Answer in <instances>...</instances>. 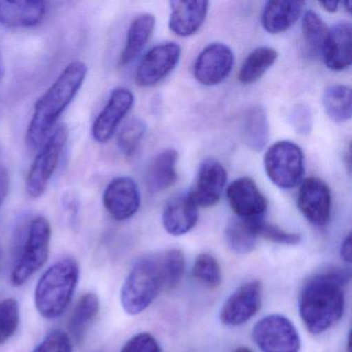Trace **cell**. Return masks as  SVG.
Here are the masks:
<instances>
[{
	"mask_svg": "<svg viewBox=\"0 0 352 352\" xmlns=\"http://www.w3.org/2000/svg\"><path fill=\"white\" fill-rule=\"evenodd\" d=\"M350 281V272L333 267L309 278L298 296L300 318L311 333L320 335L343 316L345 287Z\"/></svg>",
	"mask_w": 352,
	"mask_h": 352,
	"instance_id": "6da1fadb",
	"label": "cell"
},
{
	"mask_svg": "<svg viewBox=\"0 0 352 352\" xmlns=\"http://www.w3.org/2000/svg\"><path fill=\"white\" fill-rule=\"evenodd\" d=\"M87 74L88 67L85 63L73 61L38 98L26 131L25 141L30 149L41 147L48 139L56 127L57 121L84 85Z\"/></svg>",
	"mask_w": 352,
	"mask_h": 352,
	"instance_id": "7a4b0ae2",
	"label": "cell"
},
{
	"mask_svg": "<svg viewBox=\"0 0 352 352\" xmlns=\"http://www.w3.org/2000/svg\"><path fill=\"white\" fill-rule=\"evenodd\" d=\"M79 279L80 267L76 259H61L51 265L38 280L34 292V302L41 316L60 317L73 300Z\"/></svg>",
	"mask_w": 352,
	"mask_h": 352,
	"instance_id": "3957f363",
	"label": "cell"
},
{
	"mask_svg": "<svg viewBox=\"0 0 352 352\" xmlns=\"http://www.w3.org/2000/svg\"><path fill=\"white\" fill-rule=\"evenodd\" d=\"M164 290L160 253L147 254L135 261L120 292L122 308L129 315L144 312Z\"/></svg>",
	"mask_w": 352,
	"mask_h": 352,
	"instance_id": "277c9868",
	"label": "cell"
},
{
	"mask_svg": "<svg viewBox=\"0 0 352 352\" xmlns=\"http://www.w3.org/2000/svg\"><path fill=\"white\" fill-rule=\"evenodd\" d=\"M51 236L52 228L45 216L32 218L22 236V245L12 273L14 285H23L44 267L50 253Z\"/></svg>",
	"mask_w": 352,
	"mask_h": 352,
	"instance_id": "5b68a950",
	"label": "cell"
},
{
	"mask_svg": "<svg viewBox=\"0 0 352 352\" xmlns=\"http://www.w3.org/2000/svg\"><path fill=\"white\" fill-rule=\"evenodd\" d=\"M69 140V129L60 124L44 142L36 160L30 166L26 178L25 189L32 199H38L48 188L53 175L56 172L61 154Z\"/></svg>",
	"mask_w": 352,
	"mask_h": 352,
	"instance_id": "8992f818",
	"label": "cell"
},
{
	"mask_svg": "<svg viewBox=\"0 0 352 352\" xmlns=\"http://www.w3.org/2000/svg\"><path fill=\"white\" fill-rule=\"evenodd\" d=\"M270 180L282 189H292L302 180L305 157L300 146L289 141L273 144L263 160Z\"/></svg>",
	"mask_w": 352,
	"mask_h": 352,
	"instance_id": "52a82bcc",
	"label": "cell"
},
{
	"mask_svg": "<svg viewBox=\"0 0 352 352\" xmlns=\"http://www.w3.org/2000/svg\"><path fill=\"white\" fill-rule=\"evenodd\" d=\"M252 338L261 352H300V338L294 323L281 314L263 317L255 324Z\"/></svg>",
	"mask_w": 352,
	"mask_h": 352,
	"instance_id": "ba28073f",
	"label": "cell"
},
{
	"mask_svg": "<svg viewBox=\"0 0 352 352\" xmlns=\"http://www.w3.org/2000/svg\"><path fill=\"white\" fill-rule=\"evenodd\" d=\"M181 57V48L175 43H166L152 48L144 56L135 73V82L141 87H151L174 71Z\"/></svg>",
	"mask_w": 352,
	"mask_h": 352,
	"instance_id": "9c48e42d",
	"label": "cell"
},
{
	"mask_svg": "<svg viewBox=\"0 0 352 352\" xmlns=\"http://www.w3.org/2000/svg\"><path fill=\"white\" fill-rule=\"evenodd\" d=\"M102 203L113 219L117 221L131 219L141 207L139 186L129 177H117L107 185Z\"/></svg>",
	"mask_w": 352,
	"mask_h": 352,
	"instance_id": "30bf717a",
	"label": "cell"
},
{
	"mask_svg": "<svg viewBox=\"0 0 352 352\" xmlns=\"http://www.w3.org/2000/svg\"><path fill=\"white\" fill-rule=\"evenodd\" d=\"M234 63L232 49L222 43H213L206 47L195 60V79L205 86L218 85L228 77Z\"/></svg>",
	"mask_w": 352,
	"mask_h": 352,
	"instance_id": "8fae6325",
	"label": "cell"
},
{
	"mask_svg": "<svg viewBox=\"0 0 352 352\" xmlns=\"http://www.w3.org/2000/svg\"><path fill=\"white\" fill-rule=\"evenodd\" d=\"M133 104L135 96L131 90L123 87L116 88L92 124L91 135L94 141L100 144L110 141Z\"/></svg>",
	"mask_w": 352,
	"mask_h": 352,
	"instance_id": "7c38bea8",
	"label": "cell"
},
{
	"mask_svg": "<svg viewBox=\"0 0 352 352\" xmlns=\"http://www.w3.org/2000/svg\"><path fill=\"white\" fill-rule=\"evenodd\" d=\"M261 307V283L252 280L241 285L226 300L220 312V320L228 327H239L250 320Z\"/></svg>",
	"mask_w": 352,
	"mask_h": 352,
	"instance_id": "4fadbf2b",
	"label": "cell"
},
{
	"mask_svg": "<svg viewBox=\"0 0 352 352\" xmlns=\"http://www.w3.org/2000/svg\"><path fill=\"white\" fill-rule=\"evenodd\" d=\"M300 213L315 226H324L331 212V193L324 181L308 178L300 185L298 195Z\"/></svg>",
	"mask_w": 352,
	"mask_h": 352,
	"instance_id": "5bb4252c",
	"label": "cell"
},
{
	"mask_svg": "<svg viewBox=\"0 0 352 352\" xmlns=\"http://www.w3.org/2000/svg\"><path fill=\"white\" fill-rule=\"evenodd\" d=\"M228 174L218 160L208 158L199 166L195 186L188 192L197 207H213L226 188Z\"/></svg>",
	"mask_w": 352,
	"mask_h": 352,
	"instance_id": "9a60e30c",
	"label": "cell"
},
{
	"mask_svg": "<svg viewBox=\"0 0 352 352\" xmlns=\"http://www.w3.org/2000/svg\"><path fill=\"white\" fill-rule=\"evenodd\" d=\"M226 197L232 211L241 219H257L265 213L267 201L250 178L234 181L226 189Z\"/></svg>",
	"mask_w": 352,
	"mask_h": 352,
	"instance_id": "2e32d148",
	"label": "cell"
},
{
	"mask_svg": "<svg viewBox=\"0 0 352 352\" xmlns=\"http://www.w3.org/2000/svg\"><path fill=\"white\" fill-rule=\"evenodd\" d=\"M352 28L342 21L329 30L321 55L325 65L333 72H342L351 65Z\"/></svg>",
	"mask_w": 352,
	"mask_h": 352,
	"instance_id": "e0dca14e",
	"label": "cell"
},
{
	"mask_svg": "<svg viewBox=\"0 0 352 352\" xmlns=\"http://www.w3.org/2000/svg\"><path fill=\"white\" fill-rule=\"evenodd\" d=\"M199 211L188 193H181L168 201L162 213L164 230L179 236L190 232L197 226Z\"/></svg>",
	"mask_w": 352,
	"mask_h": 352,
	"instance_id": "ac0fdd59",
	"label": "cell"
},
{
	"mask_svg": "<svg viewBox=\"0 0 352 352\" xmlns=\"http://www.w3.org/2000/svg\"><path fill=\"white\" fill-rule=\"evenodd\" d=\"M170 30L181 38L193 36L207 17L208 1H172L170 3Z\"/></svg>",
	"mask_w": 352,
	"mask_h": 352,
	"instance_id": "d6986e66",
	"label": "cell"
},
{
	"mask_svg": "<svg viewBox=\"0 0 352 352\" xmlns=\"http://www.w3.org/2000/svg\"><path fill=\"white\" fill-rule=\"evenodd\" d=\"M44 1H0V24L9 28H34L46 17Z\"/></svg>",
	"mask_w": 352,
	"mask_h": 352,
	"instance_id": "ffe728a7",
	"label": "cell"
},
{
	"mask_svg": "<svg viewBox=\"0 0 352 352\" xmlns=\"http://www.w3.org/2000/svg\"><path fill=\"white\" fill-rule=\"evenodd\" d=\"M304 7V1H267L261 13V24L269 34H282L298 21Z\"/></svg>",
	"mask_w": 352,
	"mask_h": 352,
	"instance_id": "44dd1931",
	"label": "cell"
},
{
	"mask_svg": "<svg viewBox=\"0 0 352 352\" xmlns=\"http://www.w3.org/2000/svg\"><path fill=\"white\" fill-rule=\"evenodd\" d=\"M178 160L179 154L176 150L166 149L152 160L146 175L148 190L152 195L162 192L176 183Z\"/></svg>",
	"mask_w": 352,
	"mask_h": 352,
	"instance_id": "7402d4cb",
	"label": "cell"
},
{
	"mask_svg": "<svg viewBox=\"0 0 352 352\" xmlns=\"http://www.w3.org/2000/svg\"><path fill=\"white\" fill-rule=\"evenodd\" d=\"M155 16L145 13L137 16L127 30L125 46L120 56V65H129L143 51L155 28Z\"/></svg>",
	"mask_w": 352,
	"mask_h": 352,
	"instance_id": "603a6c76",
	"label": "cell"
},
{
	"mask_svg": "<svg viewBox=\"0 0 352 352\" xmlns=\"http://www.w3.org/2000/svg\"><path fill=\"white\" fill-rule=\"evenodd\" d=\"M100 308V298L94 292H87L79 298L67 323L74 341L82 343L94 319L98 317Z\"/></svg>",
	"mask_w": 352,
	"mask_h": 352,
	"instance_id": "cb8c5ba5",
	"label": "cell"
},
{
	"mask_svg": "<svg viewBox=\"0 0 352 352\" xmlns=\"http://www.w3.org/2000/svg\"><path fill=\"white\" fill-rule=\"evenodd\" d=\"M242 135L247 147L261 152L269 142L270 124L267 112L261 106H253L245 113Z\"/></svg>",
	"mask_w": 352,
	"mask_h": 352,
	"instance_id": "d4e9b609",
	"label": "cell"
},
{
	"mask_svg": "<svg viewBox=\"0 0 352 352\" xmlns=\"http://www.w3.org/2000/svg\"><path fill=\"white\" fill-rule=\"evenodd\" d=\"M278 53L270 47L254 49L245 59L239 72V81L245 85H250L258 81L276 63Z\"/></svg>",
	"mask_w": 352,
	"mask_h": 352,
	"instance_id": "484cf974",
	"label": "cell"
},
{
	"mask_svg": "<svg viewBox=\"0 0 352 352\" xmlns=\"http://www.w3.org/2000/svg\"><path fill=\"white\" fill-rule=\"evenodd\" d=\"M322 106L325 114L335 123H345L351 119V88L336 84L324 90Z\"/></svg>",
	"mask_w": 352,
	"mask_h": 352,
	"instance_id": "4316f807",
	"label": "cell"
},
{
	"mask_svg": "<svg viewBox=\"0 0 352 352\" xmlns=\"http://www.w3.org/2000/svg\"><path fill=\"white\" fill-rule=\"evenodd\" d=\"M254 219H232L226 228V241L230 250L238 254L252 252L256 246L257 236Z\"/></svg>",
	"mask_w": 352,
	"mask_h": 352,
	"instance_id": "83f0119b",
	"label": "cell"
},
{
	"mask_svg": "<svg viewBox=\"0 0 352 352\" xmlns=\"http://www.w3.org/2000/svg\"><path fill=\"white\" fill-rule=\"evenodd\" d=\"M302 32L305 46L311 56L321 54L329 28L323 20L313 11H307L302 17Z\"/></svg>",
	"mask_w": 352,
	"mask_h": 352,
	"instance_id": "f1b7e54d",
	"label": "cell"
},
{
	"mask_svg": "<svg viewBox=\"0 0 352 352\" xmlns=\"http://www.w3.org/2000/svg\"><path fill=\"white\" fill-rule=\"evenodd\" d=\"M146 131L147 124L143 119L133 118L125 123L117 135V146L119 150L125 156L133 155L139 149Z\"/></svg>",
	"mask_w": 352,
	"mask_h": 352,
	"instance_id": "f546056e",
	"label": "cell"
},
{
	"mask_svg": "<svg viewBox=\"0 0 352 352\" xmlns=\"http://www.w3.org/2000/svg\"><path fill=\"white\" fill-rule=\"evenodd\" d=\"M193 277L207 287H219L222 281V272L219 263L213 255L201 253L195 259L192 267Z\"/></svg>",
	"mask_w": 352,
	"mask_h": 352,
	"instance_id": "4dcf8cb0",
	"label": "cell"
},
{
	"mask_svg": "<svg viewBox=\"0 0 352 352\" xmlns=\"http://www.w3.org/2000/svg\"><path fill=\"white\" fill-rule=\"evenodd\" d=\"M164 276V290H172L180 283L185 271V256L182 251L172 248L160 253Z\"/></svg>",
	"mask_w": 352,
	"mask_h": 352,
	"instance_id": "1f68e13d",
	"label": "cell"
},
{
	"mask_svg": "<svg viewBox=\"0 0 352 352\" xmlns=\"http://www.w3.org/2000/svg\"><path fill=\"white\" fill-rule=\"evenodd\" d=\"M20 324V309L13 298L0 300V345L13 338Z\"/></svg>",
	"mask_w": 352,
	"mask_h": 352,
	"instance_id": "d6a6232c",
	"label": "cell"
},
{
	"mask_svg": "<svg viewBox=\"0 0 352 352\" xmlns=\"http://www.w3.org/2000/svg\"><path fill=\"white\" fill-rule=\"evenodd\" d=\"M253 222H254L255 232L258 239L263 238L275 244L290 245V246L300 244L302 241L300 234L282 230L279 226L267 223L263 218H257L253 220Z\"/></svg>",
	"mask_w": 352,
	"mask_h": 352,
	"instance_id": "836d02e7",
	"label": "cell"
},
{
	"mask_svg": "<svg viewBox=\"0 0 352 352\" xmlns=\"http://www.w3.org/2000/svg\"><path fill=\"white\" fill-rule=\"evenodd\" d=\"M32 352H73V341L65 331L54 329L45 337Z\"/></svg>",
	"mask_w": 352,
	"mask_h": 352,
	"instance_id": "e575fe53",
	"label": "cell"
},
{
	"mask_svg": "<svg viewBox=\"0 0 352 352\" xmlns=\"http://www.w3.org/2000/svg\"><path fill=\"white\" fill-rule=\"evenodd\" d=\"M121 352H162V349L151 333H139L123 345Z\"/></svg>",
	"mask_w": 352,
	"mask_h": 352,
	"instance_id": "d590c367",
	"label": "cell"
},
{
	"mask_svg": "<svg viewBox=\"0 0 352 352\" xmlns=\"http://www.w3.org/2000/svg\"><path fill=\"white\" fill-rule=\"evenodd\" d=\"M289 123L300 135H309L312 131V113L304 104H296L289 113Z\"/></svg>",
	"mask_w": 352,
	"mask_h": 352,
	"instance_id": "8d00e7d4",
	"label": "cell"
},
{
	"mask_svg": "<svg viewBox=\"0 0 352 352\" xmlns=\"http://www.w3.org/2000/svg\"><path fill=\"white\" fill-rule=\"evenodd\" d=\"M10 192V175L7 168L0 164V211L5 205Z\"/></svg>",
	"mask_w": 352,
	"mask_h": 352,
	"instance_id": "74e56055",
	"label": "cell"
},
{
	"mask_svg": "<svg viewBox=\"0 0 352 352\" xmlns=\"http://www.w3.org/2000/svg\"><path fill=\"white\" fill-rule=\"evenodd\" d=\"M65 201V207L67 212L71 214L72 220H77L78 210H79V203H78L77 197L73 195H67L63 197Z\"/></svg>",
	"mask_w": 352,
	"mask_h": 352,
	"instance_id": "f35d334b",
	"label": "cell"
},
{
	"mask_svg": "<svg viewBox=\"0 0 352 352\" xmlns=\"http://www.w3.org/2000/svg\"><path fill=\"white\" fill-rule=\"evenodd\" d=\"M351 234H348L342 242L341 248H340V255L343 261H347V263L351 261Z\"/></svg>",
	"mask_w": 352,
	"mask_h": 352,
	"instance_id": "ab89813d",
	"label": "cell"
},
{
	"mask_svg": "<svg viewBox=\"0 0 352 352\" xmlns=\"http://www.w3.org/2000/svg\"><path fill=\"white\" fill-rule=\"evenodd\" d=\"M319 5L329 13H336L339 9L340 3L338 1H320Z\"/></svg>",
	"mask_w": 352,
	"mask_h": 352,
	"instance_id": "60d3db41",
	"label": "cell"
},
{
	"mask_svg": "<svg viewBox=\"0 0 352 352\" xmlns=\"http://www.w3.org/2000/svg\"><path fill=\"white\" fill-rule=\"evenodd\" d=\"M5 63H3V55L0 53V81L3 80V76H5Z\"/></svg>",
	"mask_w": 352,
	"mask_h": 352,
	"instance_id": "b9f144b4",
	"label": "cell"
},
{
	"mask_svg": "<svg viewBox=\"0 0 352 352\" xmlns=\"http://www.w3.org/2000/svg\"><path fill=\"white\" fill-rule=\"evenodd\" d=\"M232 352H253L250 348L246 347V346H240V347L236 348Z\"/></svg>",
	"mask_w": 352,
	"mask_h": 352,
	"instance_id": "7bdbcfd3",
	"label": "cell"
},
{
	"mask_svg": "<svg viewBox=\"0 0 352 352\" xmlns=\"http://www.w3.org/2000/svg\"><path fill=\"white\" fill-rule=\"evenodd\" d=\"M350 345H351V340H350V335L348 336L347 340V352H350Z\"/></svg>",
	"mask_w": 352,
	"mask_h": 352,
	"instance_id": "ee69618b",
	"label": "cell"
}]
</instances>
